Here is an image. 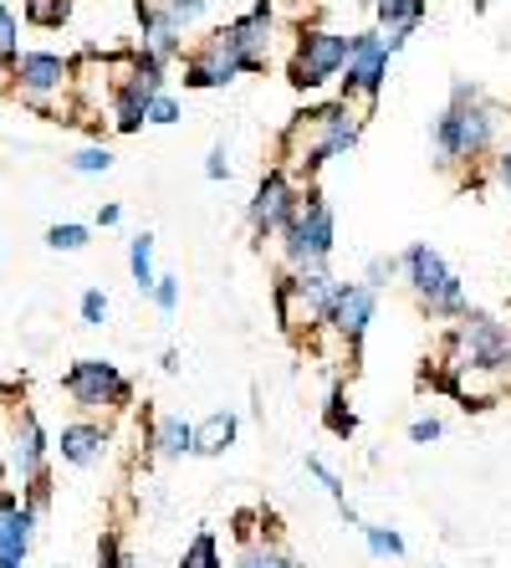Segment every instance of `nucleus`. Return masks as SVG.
Wrapping results in <instances>:
<instances>
[{"label": "nucleus", "instance_id": "nucleus-1", "mask_svg": "<svg viewBox=\"0 0 511 568\" xmlns=\"http://www.w3.org/2000/svg\"><path fill=\"white\" fill-rule=\"evenodd\" d=\"M364 133V113L354 103H317V108H302L297 119L287 123L282 133V170L287 174H317L328 159L348 154Z\"/></svg>", "mask_w": 511, "mask_h": 568}, {"label": "nucleus", "instance_id": "nucleus-2", "mask_svg": "<svg viewBox=\"0 0 511 568\" xmlns=\"http://www.w3.org/2000/svg\"><path fill=\"white\" fill-rule=\"evenodd\" d=\"M446 364L456 369L460 395L471 379H497V389L507 395L511 389V328L497 313L486 307H471V313L450 323L446 333Z\"/></svg>", "mask_w": 511, "mask_h": 568}, {"label": "nucleus", "instance_id": "nucleus-3", "mask_svg": "<svg viewBox=\"0 0 511 568\" xmlns=\"http://www.w3.org/2000/svg\"><path fill=\"white\" fill-rule=\"evenodd\" d=\"M497 129H501V113L481 98V88L456 82L446 113L435 119V133H430L440 170H456V164H476V159H486L491 144H497Z\"/></svg>", "mask_w": 511, "mask_h": 568}, {"label": "nucleus", "instance_id": "nucleus-4", "mask_svg": "<svg viewBox=\"0 0 511 568\" xmlns=\"http://www.w3.org/2000/svg\"><path fill=\"white\" fill-rule=\"evenodd\" d=\"M399 266H405V282H409V292H415V303H420L435 323H460V317L471 313L466 282L450 272V262L435 252L430 241H415V246L399 256Z\"/></svg>", "mask_w": 511, "mask_h": 568}, {"label": "nucleus", "instance_id": "nucleus-5", "mask_svg": "<svg viewBox=\"0 0 511 568\" xmlns=\"http://www.w3.org/2000/svg\"><path fill=\"white\" fill-rule=\"evenodd\" d=\"M333 292H338V282L328 277V266H317V272H282L276 277V323L297 344H313L317 333L328 328Z\"/></svg>", "mask_w": 511, "mask_h": 568}, {"label": "nucleus", "instance_id": "nucleus-6", "mask_svg": "<svg viewBox=\"0 0 511 568\" xmlns=\"http://www.w3.org/2000/svg\"><path fill=\"white\" fill-rule=\"evenodd\" d=\"M276 241H282L287 272H317V266H328L333 241H338V221H333L328 195H323V190H307Z\"/></svg>", "mask_w": 511, "mask_h": 568}, {"label": "nucleus", "instance_id": "nucleus-7", "mask_svg": "<svg viewBox=\"0 0 511 568\" xmlns=\"http://www.w3.org/2000/svg\"><path fill=\"white\" fill-rule=\"evenodd\" d=\"M62 395L88 415L129 410L133 405V379L113 364V358H78V364L62 374Z\"/></svg>", "mask_w": 511, "mask_h": 568}, {"label": "nucleus", "instance_id": "nucleus-8", "mask_svg": "<svg viewBox=\"0 0 511 568\" xmlns=\"http://www.w3.org/2000/svg\"><path fill=\"white\" fill-rule=\"evenodd\" d=\"M343 62H348V37L328 27H302L297 31V47H292V88L313 93L323 82L343 78Z\"/></svg>", "mask_w": 511, "mask_h": 568}, {"label": "nucleus", "instance_id": "nucleus-9", "mask_svg": "<svg viewBox=\"0 0 511 568\" xmlns=\"http://www.w3.org/2000/svg\"><path fill=\"white\" fill-rule=\"evenodd\" d=\"M384 78H389V47L379 31H358L348 37V62H343V103H354L358 113L379 103Z\"/></svg>", "mask_w": 511, "mask_h": 568}, {"label": "nucleus", "instance_id": "nucleus-10", "mask_svg": "<svg viewBox=\"0 0 511 568\" xmlns=\"http://www.w3.org/2000/svg\"><path fill=\"white\" fill-rule=\"evenodd\" d=\"M374 313H379V292L368 287V282H338V292H333V313H328V328L343 344V354H348V369H358L364 364V338L368 328H374Z\"/></svg>", "mask_w": 511, "mask_h": 568}, {"label": "nucleus", "instance_id": "nucleus-11", "mask_svg": "<svg viewBox=\"0 0 511 568\" xmlns=\"http://www.w3.org/2000/svg\"><path fill=\"white\" fill-rule=\"evenodd\" d=\"M164 93V62H154V57L139 47V52L123 62V78H113V119H119L123 133L144 129L149 123V103Z\"/></svg>", "mask_w": 511, "mask_h": 568}, {"label": "nucleus", "instance_id": "nucleus-12", "mask_svg": "<svg viewBox=\"0 0 511 568\" xmlns=\"http://www.w3.org/2000/svg\"><path fill=\"white\" fill-rule=\"evenodd\" d=\"M297 200H302V190H297V180H292V174L282 170V164H276V170H266V174H262V185H256V195H251V205H246L251 236H256V241L282 236V225L292 221Z\"/></svg>", "mask_w": 511, "mask_h": 568}, {"label": "nucleus", "instance_id": "nucleus-13", "mask_svg": "<svg viewBox=\"0 0 511 568\" xmlns=\"http://www.w3.org/2000/svg\"><path fill=\"white\" fill-rule=\"evenodd\" d=\"M241 72H251V62L236 52V41L221 31L200 41L195 52L184 57V88H225V82H236Z\"/></svg>", "mask_w": 511, "mask_h": 568}, {"label": "nucleus", "instance_id": "nucleus-14", "mask_svg": "<svg viewBox=\"0 0 511 568\" xmlns=\"http://www.w3.org/2000/svg\"><path fill=\"white\" fill-rule=\"evenodd\" d=\"M11 78H16L21 103L47 108V98H57L67 82H72V62H62V57H52V52H21Z\"/></svg>", "mask_w": 511, "mask_h": 568}, {"label": "nucleus", "instance_id": "nucleus-15", "mask_svg": "<svg viewBox=\"0 0 511 568\" xmlns=\"http://www.w3.org/2000/svg\"><path fill=\"white\" fill-rule=\"evenodd\" d=\"M47 456H52V440H47L41 420L31 410H21L11 420V466H16V481H21V487L41 481V476H47Z\"/></svg>", "mask_w": 511, "mask_h": 568}, {"label": "nucleus", "instance_id": "nucleus-16", "mask_svg": "<svg viewBox=\"0 0 511 568\" xmlns=\"http://www.w3.org/2000/svg\"><path fill=\"white\" fill-rule=\"evenodd\" d=\"M272 21H276V6L272 0H256L246 16H236V21L225 27V37L236 41V52L251 62V72H262L266 57H272Z\"/></svg>", "mask_w": 511, "mask_h": 568}, {"label": "nucleus", "instance_id": "nucleus-17", "mask_svg": "<svg viewBox=\"0 0 511 568\" xmlns=\"http://www.w3.org/2000/svg\"><path fill=\"white\" fill-rule=\"evenodd\" d=\"M57 450H62L67 466L88 471V466L103 462V450H108V425H98V420H72V425H62V436H57Z\"/></svg>", "mask_w": 511, "mask_h": 568}, {"label": "nucleus", "instance_id": "nucleus-18", "mask_svg": "<svg viewBox=\"0 0 511 568\" xmlns=\"http://www.w3.org/2000/svg\"><path fill=\"white\" fill-rule=\"evenodd\" d=\"M149 450L154 462H180V456H195V425L184 415H159L149 425Z\"/></svg>", "mask_w": 511, "mask_h": 568}, {"label": "nucleus", "instance_id": "nucleus-19", "mask_svg": "<svg viewBox=\"0 0 511 568\" xmlns=\"http://www.w3.org/2000/svg\"><path fill=\"white\" fill-rule=\"evenodd\" d=\"M236 430H241L236 410L205 415V420L195 425V456H225V450L236 446Z\"/></svg>", "mask_w": 511, "mask_h": 568}, {"label": "nucleus", "instance_id": "nucleus-20", "mask_svg": "<svg viewBox=\"0 0 511 568\" xmlns=\"http://www.w3.org/2000/svg\"><path fill=\"white\" fill-rule=\"evenodd\" d=\"M307 476H313L317 487L328 491V503L338 507V517H343V523H348V528H358V532H364V517H358V507L348 503V487H343V476L333 471V466L323 462V456H307Z\"/></svg>", "mask_w": 511, "mask_h": 568}, {"label": "nucleus", "instance_id": "nucleus-21", "mask_svg": "<svg viewBox=\"0 0 511 568\" xmlns=\"http://www.w3.org/2000/svg\"><path fill=\"white\" fill-rule=\"evenodd\" d=\"M287 564H292L287 548H282V542H272L262 532V538L241 542V548H236V564H231V568H287Z\"/></svg>", "mask_w": 511, "mask_h": 568}, {"label": "nucleus", "instance_id": "nucleus-22", "mask_svg": "<svg viewBox=\"0 0 511 568\" xmlns=\"http://www.w3.org/2000/svg\"><path fill=\"white\" fill-rule=\"evenodd\" d=\"M129 272H133V282H139V292H154V287H159V272H154V236H149V231H139V236L129 241Z\"/></svg>", "mask_w": 511, "mask_h": 568}, {"label": "nucleus", "instance_id": "nucleus-23", "mask_svg": "<svg viewBox=\"0 0 511 568\" xmlns=\"http://www.w3.org/2000/svg\"><path fill=\"white\" fill-rule=\"evenodd\" d=\"M364 542H368V558H379V564L405 558V532L389 528V523H364Z\"/></svg>", "mask_w": 511, "mask_h": 568}, {"label": "nucleus", "instance_id": "nucleus-24", "mask_svg": "<svg viewBox=\"0 0 511 568\" xmlns=\"http://www.w3.org/2000/svg\"><path fill=\"white\" fill-rule=\"evenodd\" d=\"M323 425H328L338 440H354L358 436V415L348 410V395H343V384L328 389V405H323Z\"/></svg>", "mask_w": 511, "mask_h": 568}, {"label": "nucleus", "instance_id": "nucleus-25", "mask_svg": "<svg viewBox=\"0 0 511 568\" xmlns=\"http://www.w3.org/2000/svg\"><path fill=\"white\" fill-rule=\"evenodd\" d=\"M180 568H225V558H221V538H215L211 528H200L195 538L184 542Z\"/></svg>", "mask_w": 511, "mask_h": 568}, {"label": "nucleus", "instance_id": "nucleus-26", "mask_svg": "<svg viewBox=\"0 0 511 568\" xmlns=\"http://www.w3.org/2000/svg\"><path fill=\"white\" fill-rule=\"evenodd\" d=\"M16 62H21V27H16L11 6L0 0V67H6V72H16Z\"/></svg>", "mask_w": 511, "mask_h": 568}, {"label": "nucleus", "instance_id": "nucleus-27", "mask_svg": "<svg viewBox=\"0 0 511 568\" xmlns=\"http://www.w3.org/2000/svg\"><path fill=\"white\" fill-rule=\"evenodd\" d=\"M88 241H92V231L78 221H57L52 231H47V246H52V252H82Z\"/></svg>", "mask_w": 511, "mask_h": 568}, {"label": "nucleus", "instance_id": "nucleus-28", "mask_svg": "<svg viewBox=\"0 0 511 568\" xmlns=\"http://www.w3.org/2000/svg\"><path fill=\"white\" fill-rule=\"evenodd\" d=\"M72 0H27V21L31 27H67Z\"/></svg>", "mask_w": 511, "mask_h": 568}, {"label": "nucleus", "instance_id": "nucleus-29", "mask_svg": "<svg viewBox=\"0 0 511 568\" xmlns=\"http://www.w3.org/2000/svg\"><path fill=\"white\" fill-rule=\"evenodd\" d=\"M98 568H139L129 554V542H123V532H103V538H98Z\"/></svg>", "mask_w": 511, "mask_h": 568}, {"label": "nucleus", "instance_id": "nucleus-30", "mask_svg": "<svg viewBox=\"0 0 511 568\" xmlns=\"http://www.w3.org/2000/svg\"><path fill=\"white\" fill-rule=\"evenodd\" d=\"M67 170L72 174H108L113 170V154H108L103 144H88V149H78V154L67 159Z\"/></svg>", "mask_w": 511, "mask_h": 568}, {"label": "nucleus", "instance_id": "nucleus-31", "mask_svg": "<svg viewBox=\"0 0 511 568\" xmlns=\"http://www.w3.org/2000/svg\"><path fill=\"white\" fill-rule=\"evenodd\" d=\"M394 277H405L399 256H368V266H364V282H368V287L379 292V287H389Z\"/></svg>", "mask_w": 511, "mask_h": 568}, {"label": "nucleus", "instance_id": "nucleus-32", "mask_svg": "<svg viewBox=\"0 0 511 568\" xmlns=\"http://www.w3.org/2000/svg\"><path fill=\"white\" fill-rule=\"evenodd\" d=\"M78 313H82V323H88V328H103V323H108V292L88 287V292H82V303H78Z\"/></svg>", "mask_w": 511, "mask_h": 568}, {"label": "nucleus", "instance_id": "nucleus-33", "mask_svg": "<svg viewBox=\"0 0 511 568\" xmlns=\"http://www.w3.org/2000/svg\"><path fill=\"white\" fill-rule=\"evenodd\" d=\"M440 436H446V420H440V415H420V420H409V440H415V446H435Z\"/></svg>", "mask_w": 511, "mask_h": 568}, {"label": "nucleus", "instance_id": "nucleus-34", "mask_svg": "<svg viewBox=\"0 0 511 568\" xmlns=\"http://www.w3.org/2000/svg\"><path fill=\"white\" fill-rule=\"evenodd\" d=\"M149 123H159V129L180 123V98H174V93H159L154 103H149Z\"/></svg>", "mask_w": 511, "mask_h": 568}, {"label": "nucleus", "instance_id": "nucleus-35", "mask_svg": "<svg viewBox=\"0 0 511 568\" xmlns=\"http://www.w3.org/2000/svg\"><path fill=\"white\" fill-rule=\"evenodd\" d=\"M149 297H154L159 313H174V307H180V277H170V272H164V277H159V287L149 292Z\"/></svg>", "mask_w": 511, "mask_h": 568}, {"label": "nucleus", "instance_id": "nucleus-36", "mask_svg": "<svg viewBox=\"0 0 511 568\" xmlns=\"http://www.w3.org/2000/svg\"><path fill=\"white\" fill-rule=\"evenodd\" d=\"M205 180H215V185H221V180H231V149H225V144L211 149V159H205Z\"/></svg>", "mask_w": 511, "mask_h": 568}, {"label": "nucleus", "instance_id": "nucleus-37", "mask_svg": "<svg viewBox=\"0 0 511 568\" xmlns=\"http://www.w3.org/2000/svg\"><path fill=\"white\" fill-rule=\"evenodd\" d=\"M497 185H501V190H507V195H511V144H507V149H501V154H497Z\"/></svg>", "mask_w": 511, "mask_h": 568}, {"label": "nucleus", "instance_id": "nucleus-38", "mask_svg": "<svg viewBox=\"0 0 511 568\" xmlns=\"http://www.w3.org/2000/svg\"><path fill=\"white\" fill-rule=\"evenodd\" d=\"M159 369H164V374H180V348H164V354H159Z\"/></svg>", "mask_w": 511, "mask_h": 568}, {"label": "nucleus", "instance_id": "nucleus-39", "mask_svg": "<svg viewBox=\"0 0 511 568\" xmlns=\"http://www.w3.org/2000/svg\"><path fill=\"white\" fill-rule=\"evenodd\" d=\"M123 221V205H103V211H98V225H119Z\"/></svg>", "mask_w": 511, "mask_h": 568}, {"label": "nucleus", "instance_id": "nucleus-40", "mask_svg": "<svg viewBox=\"0 0 511 568\" xmlns=\"http://www.w3.org/2000/svg\"><path fill=\"white\" fill-rule=\"evenodd\" d=\"M287 568H307V564H297V558H292V564H287Z\"/></svg>", "mask_w": 511, "mask_h": 568}, {"label": "nucleus", "instance_id": "nucleus-41", "mask_svg": "<svg viewBox=\"0 0 511 568\" xmlns=\"http://www.w3.org/2000/svg\"><path fill=\"white\" fill-rule=\"evenodd\" d=\"M476 6H481V11H486V6H491V0H476Z\"/></svg>", "mask_w": 511, "mask_h": 568}, {"label": "nucleus", "instance_id": "nucleus-42", "mask_svg": "<svg viewBox=\"0 0 511 568\" xmlns=\"http://www.w3.org/2000/svg\"><path fill=\"white\" fill-rule=\"evenodd\" d=\"M57 568H67V564H57Z\"/></svg>", "mask_w": 511, "mask_h": 568}]
</instances>
